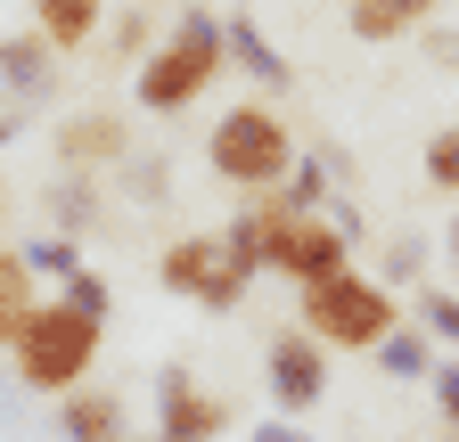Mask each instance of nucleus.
<instances>
[{
    "mask_svg": "<svg viewBox=\"0 0 459 442\" xmlns=\"http://www.w3.org/2000/svg\"><path fill=\"white\" fill-rule=\"evenodd\" d=\"M221 66H230V17H213L205 0H189V9L172 17V33L148 49V66L132 82V106L140 115H189L221 82Z\"/></svg>",
    "mask_w": 459,
    "mask_h": 442,
    "instance_id": "f257e3e1",
    "label": "nucleus"
},
{
    "mask_svg": "<svg viewBox=\"0 0 459 442\" xmlns=\"http://www.w3.org/2000/svg\"><path fill=\"white\" fill-rule=\"evenodd\" d=\"M205 164H213L221 189L271 197V189H287V173L304 164V140H296V123H287L279 106L255 90V98H238V106H221V115H213V132H205Z\"/></svg>",
    "mask_w": 459,
    "mask_h": 442,
    "instance_id": "f03ea898",
    "label": "nucleus"
},
{
    "mask_svg": "<svg viewBox=\"0 0 459 442\" xmlns=\"http://www.w3.org/2000/svg\"><path fill=\"white\" fill-rule=\"evenodd\" d=\"M99 344H107V319H91V311H74L66 295H57V303H33V319L17 327L9 369L33 385V394L66 402V394H82V385H91V369H99Z\"/></svg>",
    "mask_w": 459,
    "mask_h": 442,
    "instance_id": "7ed1b4c3",
    "label": "nucleus"
},
{
    "mask_svg": "<svg viewBox=\"0 0 459 442\" xmlns=\"http://www.w3.org/2000/svg\"><path fill=\"white\" fill-rule=\"evenodd\" d=\"M402 319H411V311H402L394 287L369 279V270H336V279H320V287L296 295V327L320 336L328 353H377Z\"/></svg>",
    "mask_w": 459,
    "mask_h": 442,
    "instance_id": "20e7f679",
    "label": "nucleus"
},
{
    "mask_svg": "<svg viewBox=\"0 0 459 442\" xmlns=\"http://www.w3.org/2000/svg\"><path fill=\"white\" fill-rule=\"evenodd\" d=\"M156 279H164V295H181V303H197V311H238L263 270L230 246V230H181V238H164Z\"/></svg>",
    "mask_w": 459,
    "mask_h": 442,
    "instance_id": "39448f33",
    "label": "nucleus"
},
{
    "mask_svg": "<svg viewBox=\"0 0 459 442\" xmlns=\"http://www.w3.org/2000/svg\"><path fill=\"white\" fill-rule=\"evenodd\" d=\"M328 369L336 353L320 336H304V327H279V336L263 344V394H271V418H312L328 402Z\"/></svg>",
    "mask_w": 459,
    "mask_h": 442,
    "instance_id": "423d86ee",
    "label": "nucleus"
},
{
    "mask_svg": "<svg viewBox=\"0 0 459 442\" xmlns=\"http://www.w3.org/2000/svg\"><path fill=\"white\" fill-rule=\"evenodd\" d=\"M156 434L164 442H221L230 434V402L213 385L189 377V361H164L156 369Z\"/></svg>",
    "mask_w": 459,
    "mask_h": 442,
    "instance_id": "0eeeda50",
    "label": "nucleus"
},
{
    "mask_svg": "<svg viewBox=\"0 0 459 442\" xmlns=\"http://www.w3.org/2000/svg\"><path fill=\"white\" fill-rule=\"evenodd\" d=\"M57 164H74V173H124L132 164V106H74L66 123H57Z\"/></svg>",
    "mask_w": 459,
    "mask_h": 442,
    "instance_id": "6e6552de",
    "label": "nucleus"
},
{
    "mask_svg": "<svg viewBox=\"0 0 459 442\" xmlns=\"http://www.w3.org/2000/svg\"><path fill=\"white\" fill-rule=\"evenodd\" d=\"M296 221H304V205L287 189H271V197H238V213H230L221 230H230V246H238L255 270L279 279V254H287V238H296Z\"/></svg>",
    "mask_w": 459,
    "mask_h": 442,
    "instance_id": "1a4fd4ad",
    "label": "nucleus"
},
{
    "mask_svg": "<svg viewBox=\"0 0 459 442\" xmlns=\"http://www.w3.org/2000/svg\"><path fill=\"white\" fill-rule=\"evenodd\" d=\"M336 270H353V230H344L336 213H304L296 238H287V254H279V279L304 295V287L336 279Z\"/></svg>",
    "mask_w": 459,
    "mask_h": 442,
    "instance_id": "9d476101",
    "label": "nucleus"
},
{
    "mask_svg": "<svg viewBox=\"0 0 459 442\" xmlns=\"http://www.w3.org/2000/svg\"><path fill=\"white\" fill-rule=\"evenodd\" d=\"M435 17H443V0H344V25H353V41H369V49L411 41Z\"/></svg>",
    "mask_w": 459,
    "mask_h": 442,
    "instance_id": "9b49d317",
    "label": "nucleus"
},
{
    "mask_svg": "<svg viewBox=\"0 0 459 442\" xmlns=\"http://www.w3.org/2000/svg\"><path fill=\"white\" fill-rule=\"evenodd\" d=\"M57 434H66V442H132L124 394H107V385H82V394H66V402H57Z\"/></svg>",
    "mask_w": 459,
    "mask_h": 442,
    "instance_id": "f8f14e48",
    "label": "nucleus"
},
{
    "mask_svg": "<svg viewBox=\"0 0 459 442\" xmlns=\"http://www.w3.org/2000/svg\"><path fill=\"white\" fill-rule=\"evenodd\" d=\"M0 90H9V98H49V90H57V49H49L41 33L0 41Z\"/></svg>",
    "mask_w": 459,
    "mask_h": 442,
    "instance_id": "ddd939ff",
    "label": "nucleus"
},
{
    "mask_svg": "<svg viewBox=\"0 0 459 442\" xmlns=\"http://www.w3.org/2000/svg\"><path fill=\"white\" fill-rule=\"evenodd\" d=\"M99 25H107L99 0H33V33L57 49V58H74L82 41H99Z\"/></svg>",
    "mask_w": 459,
    "mask_h": 442,
    "instance_id": "4468645a",
    "label": "nucleus"
},
{
    "mask_svg": "<svg viewBox=\"0 0 459 442\" xmlns=\"http://www.w3.org/2000/svg\"><path fill=\"white\" fill-rule=\"evenodd\" d=\"M230 66H247V74L263 82V98H279L287 82H296V66L279 58V41H271L255 17H230Z\"/></svg>",
    "mask_w": 459,
    "mask_h": 442,
    "instance_id": "2eb2a0df",
    "label": "nucleus"
},
{
    "mask_svg": "<svg viewBox=\"0 0 459 442\" xmlns=\"http://www.w3.org/2000/svg\"><path fill=\"white\" fill-rule=\"evenodd\" d=\"M369 361H377V377H394V385H419V377H435V369H443V344L427 336L419 319H402V327H394V336H385Z\"/></svg>",
    "mask_w": 459,
    "mask_h": 442,
    "instance_id": "dca6fc26",
    "label": "nucleus"
},
{
    "mask_svg": "<svg viewBox=\"0 0 459 442\" xmlns=\"http://www.w3.org/2000/svg\"><path fill=\"white\" fill-rule=\"evenodd\" d=\"M33 262H25V246H0V353L17 344V327L33 319Z\"/></svg>",
    "mask_w": 459,
    "mask_h": 442,
    "instance_id": "f3484780",
    "label": "nucleus"
},
{
    "mask_svg": "<svg viewBox=\"0 0 459 442\" xmlns=\"http://www.w3.org/2000/svg\"><path fill=\"white\" fill-rule=\"evenodd\" d=\"M91 221H99V181H91V173H66V181H49V230L82 238Z\"/></svg>",
    "mask_w": 459,
    "mask_h": 442,
    "instance_id": "a211bd4d",
    "label": "nucleus"
},
{
    "mask_svg": "<svg viewBox=\"0 0 459 442\" xmlns=\"http://www.w3.org/2000/svg\"><path fill=\"white\" fill-rule=\"evenodd\" d=\"M419 181H427L435 197H451V205H459V123H443V132L419 148Z\"/></svg>",
    "mask_w": 459,
    "mask_h": 442,
    "instance_id": "6ab92c4d",
    "label": "nucleus"
},
{
    "mask_svg": "<svg viewBox=\"0 0 459 442\" xmlns=\"http://www.w3.org/2000/svg\"><path fill=\"white\" fill-rule=\"evenodd\" d=\"M25 262H33V279H41V270H49V279H57V287H66V279H74V270H91V254H82V238H66V230H41V238L25 246Z\"/></svg>",
    "mask_w": 459,
    "mask_h": 442,
    "instance_id": "aec40b11",
    "label": "nucleus"
},
{
    "mask_svg": "<svg viewBox=\"0 0 459 442\" xmlns=\"http://www.w3.org/2000/svg\"><path fill=\"white\" fill-rule=\"evenodd\" d=\"M411 319L427 327L443 353H459V295H451V287H419V295H411Z\"/></svg>",
    "mask_w": 459,
    "mask_h": 442,
    "instance_id": "412c9836",
    "label": "nucleus"
},
{
    "mask_svg": "<svg viewBox=\"0 0 459 442\" xmlns=\"http://www.w3.org/2000/svg\"><path fill=\"white\" fill-rule=\"evenodd\" d=\"M385 287H427V238H411V230H402V238H385Z\"/></svg>",
    "mask_w": 459,
    "mask_h": 442,
    "instance_id": "4be33fe9",
    "label": "nucleus"
},
{
    "mask_svg": "<svg viewBox=\"0 0 459 442\" xmlns=\"http://www.w3.org/2000/svg\"><path fill=\"white\" fill-rule=\"evenodd\" d=\"M164 33L148 25V9H132V17H115V58L124 66H148V49H156Z\"/></svg>",
    "mask_w": 459,
    "mask_h": 442,
    "instance_id": "5701e85b",
    "label": "nucleus"
},
{
    "mask_svg": "<svg viewBox=\"0 0 459 442\" xmlns=\"http://www.w3.org/2000/svg\"><path fill=\"white\" fill-rule=\"evenodd\" d=\"M57 295H66L74 311H91V319H107V311H115V287L99 279V270H74V279H66V287H57Z\"/></svg>",
    "mask_w": 459,
    "mask_h": 442,
    "instance_id": "b1692460",
    "label": "nucleus"
},
{
    "mask_svg": "<svg viewBox=\"0 0 459 442\" xmlns=\"http://www.w3.org/2000/svg\"><path fill=\"white\" fill-rule=\"evenodd\" d=\"M427 385H435V418L459 434V353H443V369H435Z\"/></svg>",
    "mask_w": 459,
    "mask_h": 442,
    "instance_id": "393cba45",
    "label": "nucleus"
},
{
    "mask_svg": "<svg viewBox=\"0 0 459 442\" xmlns=\"http://www.w3.org/2000/svg\"><path fill=\"white\" fill-rule=\"evenodd\" d=\"M124 189H132V197H148V205H156V197H164V189H172V181H164V156H132V164H124Z\"/></svg>",
    "mask_w": 459,
    "mask_h": 442,
    "instance_id": "a878e982",
    "label": "nucleus"
},
{
    "mask_svg": "<svg viewBox=\"0 0 459 442\" xmlns=\"http://www.w3.org/2000/svg\"><path fill=\"white\" fill-rule=\"evenodd\" d=\"M247 442H320V434H312L304 418H263V426H255Z\"/></svg>",
    "mask_w": 459,
    "mask_h": 442,
    "instance_id": "bb28decb",
    "label": "nucleus"
},
{
    "mask_svg": "<svg viewBox=\"0 0 459 442\" xmlns=\"http://www.w3.org/2000/svg\"><path fill=\"white\" fill-rule=\"evenodd\" d=\"M443 262H451V279H459V205H451V221H443Z\"/></svg>",
    "mask_w": 459,
    "mask_h": 442,
    "instance_id": "cd10ccee",
    "label": "nucleus"
},
{
    "mask_svg": "<svg viewBox=\"0 0 459 442\" xmlns=\"http://www.w3.org/2000/svg\"><path fill=\"white\" fill-rule=\"evenodd\" d=\"M17 132H25V106H17V98H0V140H17Z\"/></svg>",
    "mask_w": 459,
    "mask_h": 442,
    "instance_id": "c85d7f7f",
    "label": "nucleus"
},
{
    "mask_svg": "<svg viewBox=\"0 0 459 442\" xmlns=\"http://www.w3.org/2000/svg\"><path fill=\"white\" fill-rule=\"evenodd\" d=\"M132 442H164V434H132Z\"/></svg>",
    "mask_w": 459,
    "mask_h": 442,
    "instance_id": "c756f323",
    "label": "nucleus"
},
{
    "mask_svg": "<svg viewBox=\"0 0 459 442\" xmlns=\"http://www.w3.org/2000/svg\"><path fill=\"white\" fill-rule=\"evenodd\" d=\"M443 442H459V434H443Z\"/></svg>",
    "mask_w": 459,
    "mask_h": 442,
    "instance_id": "7c9ffc66",
    "label": "nucleus"
}]
</instances>
